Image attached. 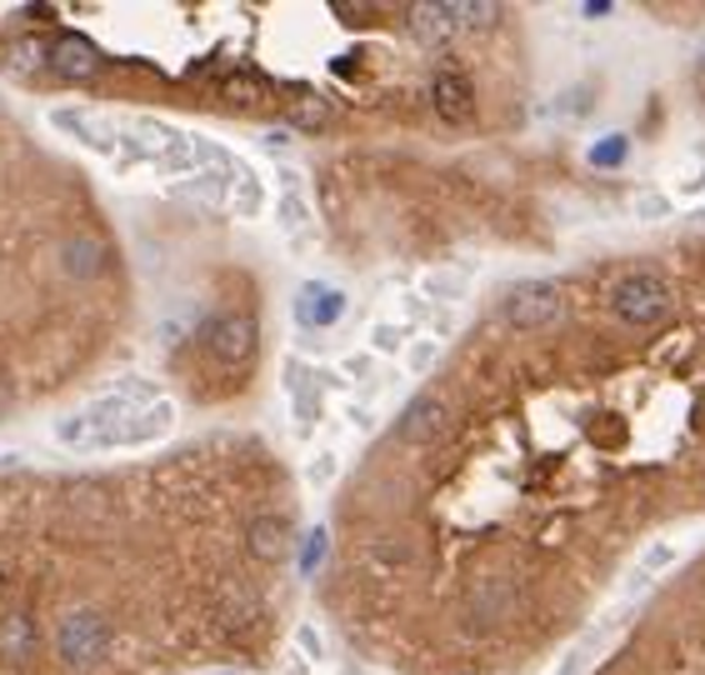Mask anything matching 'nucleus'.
<instances>
[{
  "label": "nucleus",
  "mask_w": 705,
  "mask_h": 675,
  "mask_svg": "<svg viewBox=\"0 0 705 675\" xmlns=\"http://www.w3.org/2000/svg\"><path fill=\"white\" fill-rule=\"evenodd\" d=\"M56 651H61L66 665L85 671L95 665L105 651H111V621H105L95 605H75V611L61 615V631H56Z\"/></svg>",
  "instance_id": "nucleus-1"
},
{
  "label": "nucleus",
  "mask_w": 705,
  "mask_h": 675,
  "mask_svg": "<svg viewBox=\"0 0 705 675\" xmlns=\"http://www.w3.org/2000/svg\"><path fill=\"white\" fill-rule=\"evenodd\" d=\"M611 311L625 325H661L671 315V285L651 271H635L611 285Z\"/></svg>",
  "instance_id": "nucleus-2"
},
{
  "label": "nucleus",
  "mask_w": 705,
  "mask_h": 675,
  "mask_svg": "<svg viewBox=\"0 0 705 675\" xmlns=\"http://www.w3.org/2000/svg\"><path fill=\"white\" fill-rule=\"evenodd\" d=\"M561 315H565V295L555 281H521L501 301V321L511 331H541V325H555Z\"/></svg>",
  "instance_id": "nucleus-3"
},
{
  "label": "nucleus",
  "mask_w": 705,
  "mask_h": 675,
  "mask_svg": "<svg viewBox=\"0 0 705 675\" xmlns=\"http://www.w3.org/2000/svg\"><path fill=\"white\" fill-rule=\"evenodd\" d=\"M201 345L211 361L245 365L255 355V321L251 315H215V321L201 325Z\"/></svg>",
  "instance_id": "nucleus-4"
},
{
  "label": "nucleus",
  "mask_w": 705,
  "mask_h": 675,
  "mask_svg": "<svg viewBox=\"0 0 705 675\" xmlns=\"http://www.w3.org/2000/svg\"><path fill=\"white\" fill-rule=\"evenodd\" d=\"M445 431H451V405H445L441 395H415V401H405L401 421H395V435H401L405 445H431V441H441Z\"/></svg>",
  "instance_id": "nucleus-5"
},
{
  "label": "nucleus",
  "mask_w": 705,
  "mask_h": 675,
  "mask_svg": "<svg viewBox=\"0 0 705 675\" xmlns=\"http://www.w3.org/2000/svg\"><path fill=\"white\" fill-rule=\"evenodd\" d=\"M51 125H56L61 135H71L75 145L95 151L101 161H115V125L95 121V115L81 111V105H56V111H51Z\"/></svg>",
  "instance_id": "nucleus-6"
},
{
  "label": "nucleus",
  "mask_w": 705,
  "mask_h": 675,
  "mask_svg": "<svg viewBox=\"0 0 705 675\" xmlns=\"http://www.w3.org/2000/svg\"><path fill=\"white\" fill-rule=\"evenodd\" d=\"M171 431H175V405L171 401H151V405H141L125 425H115L111 435H101V445H105V451H115V445H151V441H161V435H171Z\"/></svg>",
  "instance_id": "nucleus-7"
},
{
  "label": "nucleus",
  "mask_w": 705,
  "mask_h": 675,
  "mask_svg": "<svg viewBox=\"0 0 705 675\" xmlns=\"http://www.w3.org/2000/svg\"><path fill=\"white\" fill-rule=\"evenodd\" d=\"M295 551V525L285 515H255L245 525V555L261 565H281Z\"/></svg>",
  "instance_id": "nucleus-8"
},
{
  "label": "nucleus",
  "mask_w": 705,
  "mask_h": 675,
  "mask_svg": "<svg viewBox=\"0 0 705 675\" xmlns=\"http://www.w3.org/2000/svg\"><path fill=\"white\" fill-rule=\"evenodd\" d=\"M345 305H351L345 291H335V285H325V281H305L301 295H295V325H301V331H331L345 315Z\"/></svg>",
  "instance_id": "nucleus-9"
},
{
  "label": "nucleus",
  "mask_w": 705,
  "mask_h": 675,
  "mask_svg": "<svg viewBox=\"0 0 705 675\" xmlns=\"http://www.w3.org/2000/svg\"><path fill=\"white\" fill-rule=\"evenodd\" d=\"M431 101H435V111H441V121L465 125L475 115V85H471V75H465V71H435Z\"/></svg>",
  "instance_id": "nucleus-10"
},
{
  "label": "nucleus",
  "mask_w": 705,
  "mask_h": 675,
  "mask_svg": "<svg viewBox=\"0 0 705 675\" xmlns=\"http://www.w3.org/2000/svg\"><path fill=\"white\" fill-rule=\"evenodd\" d=\"M105 241H95V235H71V241L61 245V275L66 281H75V285H85V281H95V275L105 271Z\"/></svg>",
  "instance_id": "nucleus-11"
},
{
  "label": "nucleus",
  "mask_w": 705,
  "mask_h": 675,
  "mask_svg": "<svg viewBox=\"0 0 705 675\" xmlns=\"http://www.w3.org/2000/svg\"><path fill=\"white\" fill-rule=\"evenodd\" d=\"M46 61L61 71V81H95V75H101V51H95L85 36H66V41H56V51L46 56Z\"/></svg>",
  "instance_id": "nucleus-12"
},
{
  "label": "nucleus",
  "mask_w": 705,
  "mask_h": 675,
  "mask_svg": "<svg viewBox=\"0 0 705 675\" xmlns=\"http://www.w3.org/2000/svg\"><path fill=\"white\" fill-rule=\"evenodd\" d=\"M241 161V155H235ZM235 161L231 165H215V171H195L185 181H175L171 191L185 195V201H211V205H225L231 201V181H235Z\"/></svg>",
  "instance_id": "nucleus-13"
},
{
  "label": "nucleus",
  "mask_w": 705,
  "mask_h": 675,
  "mask_svg": "<svg viewBox=\"0 0 705 675\" xmlns=\"http://www.w3.org/2000/svg\"><path fill=\"white\" fill-rule=\"evenodd\" d=\"M405 26H411V36L425 46V51H445V46L455 41V31H451V21H445L441 6H411V11H405Z\"/></svg>",
  "instance_id": "nucleus-14"
},
{
  "label": "nucleus",
  "mask_w": 705,
  "mask_h": 675,
  "mask_svg": "<svg viewBox=\"0 0 705 675\" xmlns=\"http://www.w3.org/2000/svg\"><path fill=\"white\" fill-rule=\"evenodd\" d=\"M445 21H451V31H491L495 21H501V6H491V0H441Z\"/></svg>",
  "instance_id": "nucleus-15"
},
{
  "label": "nucleus",
  "mask_w": 705,
  "mask_h": 675,
  "mask_svg": "<svg viewBox=\"0 0 705 675\" xmlns=\"http://www.w3.org/2000/svg\"><path fill=\"white\" fill-rule=\"evenodd\" d=\"M0 655L6 661H31L36 655V621L26 611L0 615Z\"/></svg>",
  "instance_id": "nucleus-16"
},
{
  "label": "nucleus",
  "mask_w": 705,
  "mask_h": 675,
  "mask_svg": "<svg viewBox=\"0 0 705 675\" xmlns=\"http://www.w3.org/2000/svg\"><path fill=\"white\" fill-rule=\"evenodd\" d=\"M681 561V545L675 541H655V545H645V555H641V565L631 571V581H625V595H641L645 585L655 581V575H665L671 565Z\"/></svg>",
  "instance_id": "nucleus-17"
},
{
  "label": "nucleus",
  "mask_w": 705,
  "mask_h": 675,
  "mask_svg": "<svg viewBox=\"0 0 705 675\" xmlns=\"http://www.w3.org/2000/svg\"><path fill=\"white\" fill-rule=\"evenodd\" d=\"M465 291H471V271H451V265H441V271L421 275V295L435 301V305H445V311H451L455 301H465Z\"/></svg>",
  "instance_id": "nucleus-18"
},
{
  "label": "nucleus",
  "mask_w": 705,
  "mask_h": 675,
  "mask_svg": "<svg viewBox=\"0 0 705 675\" xmlns=\"http://www.w3.org/2000/svg\"><path fill=\"white\" fill-rule=\"evenodd\" d=\"M401 325H431V331H451V311L435 301H425L421 291H405L401 295Z\"/></svg>",
  "instance_id": "nucleus-19"
},
{
  "label": "nucleus",
  "mask_w": 705,
  "mask_h": 675,
  "mask_svg": "<svg viewBox=\"0 0 705 675\" xmlns=\"http://www.w3.org/2000/svg\"><path fill=\"white\" fill-rule=\"evenodd\" d=\"M231 201H235V211H241L245 221H255V215H261V205H265V185H261V175H255V171H251V165H245V161H235Z\"/></svg>",
  "instance_id": "nucleus-20"
},
{
  "label": "nucleus",
  "mask_w": 705,
  "mask_h": 675,
  "mask_svg": "<svg viewBox=\"0 0 705 675\" xmlns=\"http://www.w3.org/2000/svg\"><path fill=\"white\" fill-rule=\"evenodd\" d=\"M441 335H421V341H405V351H401V361H405V371L411 375H431L435 365H441Z\"/></svg>",
  "instance_id": "nucleus-21"
},
{
  "label": "nucleus",
  "mask_w": 705,
  "mask_h": 675,
  "mask_svg": "<svg viewBox=\"0 0 705 675\" xmlns=\"http://www.w3.org/2000/svg\"><path fill=\"white\" fill-rule=\"evenodd\" d=\"M275 221H281L291 235L311 231V201H305V191H281V201H275Z\"/></svg>",
  "instance_id": "nucleus-22"
},
{
  "label": "nucleus",
  "mask_w": 705,
  "mask_h": 675,
  "mask_svg": "<svg viewBox=\"0 0 705 675\" xmlns=\"http://www.w3.org/2000/svg\"><path fill=\"white\" fill-rule=\"evenodd\" d=\"M281 385L285 395H305V391H321V371H315L305 355H291V361L281 365Z\"/></svg>",
  "instance_id": "nucleus-23"
},
{
  "label": "nucleus",
  "mask_w": 705,
  "mask_h": 675,
  "mask_svg": "<svg viewBox=\"0 0 705 675\" xmlns=\"http://www.w3.org/2000/svg\"><path fill=\"white\" fill-rule=\"evenodd\" d=\"M56 441L71 445V451H95V431L85 425L81 411H71V415H61V421H56Z\"/></svg>",
  "instance_id": "nucleus-24"
},
{
  "label": "nucleus",
  "mask_w": 705,
  "mask_h": 675,
  "mask_svg": "<svg viewBox=\"0 0 705 675\" xmlns=\"http://www.w3.org/2000/svg\"><path fill=\"white\" fill-rule=\"evenodd\" d=\"M335 475H341V455H335V451H315L311 461H305L301 481L311 485V491H325V485H335Z\"/></svg>",
  "instance_id": "nucleus-25"
},
{
  "label": "nucleus",
  "mask_w": 705,
  "mask_h": 675,
  "mask_svg": "<svg viewBox=\"0 0 705 675\" xmlns=\"http://www.w3.org/2000/svg\"><path fill=\"white\" fill-rule=\"evenodd\" d=\"M325 545H331V535H325V525H311L301 541V575H315L325 561Z\"/></svg>",
  "instance_id": "nucleus-26"
},
{
  "label": "nucleus",
  "mask_w": 705,
  "mask_h": 675,
  "mask_svg": "<svg viewBox=\"0 0 705 675\" xmlns=\"http://www.w3.org/2000/svg\"><path fill=\"white\" fill-rule=\"evenodd\" d=\"M405 351V325L401 321H375L371 325V355H391Z\"/></svg>",
  "instance_id": "nucleus-27"
},
{
  "label": "nucleus",
  "mask_w": 705,
  "mask_h": 675,
  "mask_svg": "<svg viewBox=\"0 0 705 675\" xmlns=\"http://www.w3.org/2000/svg\"><path fill=\"white\" fill-rule=\"evenodd\" d=\"M325 121H331V105L315 101V95H305V101L291 111V125H295V131H321Z\"/></svg>",
  "instance_id": "nucleus-28"
},
{
  "label": "nucleus",
  "mask_w": 705,
  "mask_h": 675,
  "mask_svg": "<svg viewBox=\"0 0 705 675\" xmlns=\"http://www.w3.org/2000/svg\"><path fill=\"white\" fill-rule=\"evenodd\" d=\"M321 395H325V391L291 395V415H295V425H301V435H311V431H315V421H321Z\"/></svg>",
  "instance_id": "nucleus-29"
},
{
  "label": "nucleus",
  "mask_w": 705,
  "mask_h": 675,
  "mask_svg": "<svg viewBox=\"0 0 705 675\" xmlns=\"http://www.w3.org/2000/svg\"><path fill=\"white\" fill-rule=\"evenodd\" d=\"M295 645H301V661H305V665L325 661V635H321V625H315V621H301V625H295Z\"/></svg>",
  "instance_id": "nucleus-30"
},
{
  "label": "nucleus",
  "mask_w": 705,
  "mask_h": 675,
  "mask_svg": "<svg viewBox=\"0 0 705 675\" xmlns=\"http://www.w3.org/2000/svg\"><path fill=\"white\" fill-rule=\"evenodd\" d=\"M625 151H631V141H625V135H605L601 145H591V165H601V171H615V165L625 161Z\"/></svg>",
  "instance_id": "nucleus-31"
},
{
  "label": "nucleus",
  "mask_w": 705,
  "mask_h": 675,
  "mask_svg": "<svg viewBox=\"0 0 705 675\" xmlns=\"http://www.w3.org/2000/svg\"><path fill=\"white\" fill-rule=\"evenodd\" d=\"M375 375V355L371 351H355V355H345L341 361V381L351 385V381H371Z\"/></svg>",
  "instance_id": "nucleus-32"
},
{
  "label": "nucleus",
  "mask_w": 705,
  "mask_h": 675,
  "mask_svg": "<svg viewBox=\"0 0 705 675\" xmlns=\"http://www.w3.org/2000/svg\"><path fill=\"white\" fill-rule=\"evenodd\" d=\"M11 66H16V71H26V75L41 71V66H46L41 41H21V46H16V51H11Z\"/></svg>",
  "instance_id": "nucleus-33"
},
{
  "label": "nucleus",
  "mask_w": 705,
  "mask_h": 675,
  "mask_svg": "<svg viewBox=\"0 0 705 675\" xmlns=\"http://www.w3.org/2000/svg\"><path fill=\"white\" fill-rule=\"evenodd\" d=\"M671 211H675L671 195H655V191H645L641 201H635V215H641V221H665Z\"/></svg>",
  "instance_id": "nucleus-34"
},
{
  "label": "nucleus",
  "mask_w": 705,
  "mask_h": 675,
  "mask_svg": "<svg viewBox=\"0 0 705 675\" xmlns=\"http://www.w3.org/2000/svg\"><path fill=\"white\" fill-rule=\"evenodd\" d=\"M345 421H351L355 431H371V425H375V415L365 411V405H345Z\"/></svg>",
  "instance_id": "nucleus-35"
},
{
  "label": "nucleus",
  "mask_w": 705,
  "mask_h": 675,
  "mask_svg": "<svg viewBox=\"0 0 705 675\" xmlns=\"http://www.w3.org/2000/svg\"><path fill=\"white\" fill-rule=\"evenodd\" d=\"M695 66H701V75H705V51H701V61H695Z\"/></svg>",
  "instance_id": "nucleus-36"
},
{
  "label": "nucleus",
  "mask_w": 705,
  "mask_h": 675,
  "mask_svg": "<svg viewBox=\"0 0 705 675\" xmlns=\"http://www.w3.org/2000/svg\"><path fill=\"white\" fill-rule=\"evenodd\" d=\"M215 675H245V671H215Z\"/></svg>",
  "instance_id": "nucleus-37"
}]
</instances>
